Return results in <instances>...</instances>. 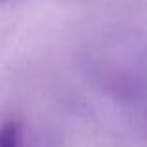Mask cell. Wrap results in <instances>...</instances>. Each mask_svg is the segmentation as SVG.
<instances>
[{"mask_svg": "<svg viewBox=\"0 0 147 147\" xmlns=\"http://www.w3.org/2000/svg\"><path fill=\"white\" fill-rule=\"evenodd\" d=\"M0 147H23V128L17 121L0 125Z\"/></svg>", "mask_w": 147, "mask_h": 147, "instance_id": "cell-1", "label": "cell"}]
</instances>
